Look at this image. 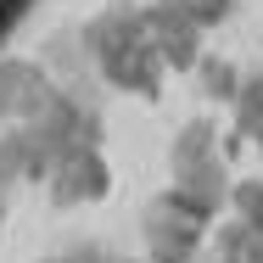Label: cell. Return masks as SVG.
<instances>
[{
  "label": "cell",
  "instance_id": "obj_1",
  "mask_svg": "<svg viewBox=\"0 0 263 263\" xmlns=\"http://www.w3.org/2000/svg\"><path fill=\"white\" fill-rule=\"evenodd\" d=\"M17 11H23V0H6V6H0V34L11 28V17H17Z\"/></svg>",
  "mask_w": 263,
  "mask_h": 263
}]
</instances>
